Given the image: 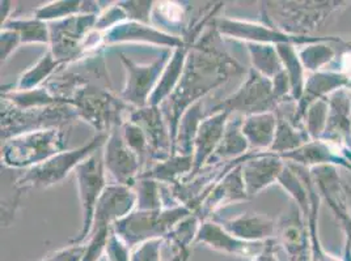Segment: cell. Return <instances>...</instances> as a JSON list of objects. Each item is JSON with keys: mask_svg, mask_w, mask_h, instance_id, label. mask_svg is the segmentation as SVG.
I'll return each mask as SVG.
<instances>
[{"mask_svg": "<svg viewBox=\"0 0 351 261\" xmlns=\"http://www.w3.org/2000/svg\"><path fill=\"white\" fill-rule=\"evenodd\" d=\"M214 20L191 44L178 85L168 100L160 105L171 130L173 146L178 123L185 111L194 103L202 101L211 90L245 72L244 67L226 50Z\"/></svg>", "mask_w": 351, "mask_h": 261, "instance_id": "obj_1", "label": "cell"}, {"mask_svg": "<svg viewBox=\"0 0 351 261\" xmlns=\"http://www.w3.org/2000/svg\"><path fill=\"white\" fill-rule=\"evenodd\" d=\"M77 118L89 123L97 133H110L122 126L134 110L112 92L110 80H95L77 89L69 100Z\"/></svg>", "mask_w": 351, "mask_h": 261, "instance_id": "obj_2", "label": "cell"}, {"mask_svg": "<svg viewBox=\"0 0 351 261\" xmlns=\"http://www.w3.org/2000/svg\"><path fill=\"white\" fill-rule=\"evenodd\" d=\"M191 215L193 212L184 205L159 210L134 209L128 216L113 223V232L132 249L149 241H167L176 226Z\"/></svg>", "mask_w": 351, "mask_h": 261, "instance_id": "obj_3", "label": "cell"}, {"mask_svg": "<svg viewBox=\"0 0 351 261\" xmlns=\"http://www.w3.org/2000/svg\"><path fill=\"white\" fill-rule=\"evenodd\" d=\"M66 150L67 141L63 128L32 130L4 141L1 166L27 170Z\"/></svg>", "mask_w": 351, "mask_h": 261, "instance_id": "obj_4", "label": "cell"}, {"mask_svg": "<svg viewBox=\"0 0 351 261\" xmlns=\"http://www.w3.org/2000/svg\"><path fill=\"white\" fill-rule=\"evenodd\" d=\"M108 139L106 133H97L89 140L87 144L79 146L73 150H66L57 156L36 165L24 171L16 180L17 189L16 205L20 196L30 189H46L58 184L66 179V176L79 166L80 162L86 160L93 152L103 148Z\"/></svg>", "mask_w": 351, "mask_h": 261, "instance_id": "obj_5", "label": "cell"}, {"mask_svg": "<svg viewBox=\"0 0 351 261\" xmlns=\"http://www.w3.org/2000/svg\"><path fill=\"white\" fill-rule=\"evenodd\" d=\"M79 119L71 105L57 103L36 109H17L1 101V140L5 141L17 135L32 130H46L73 123Z\"/></svg>", "mask_w": 351, "mask_h": 261, "instance_id": "obj_6", "label": "cell"}, {"mask_svg": "<svg viewBox=\"0 0 351 261\" xmlns=\"http://www.w3.org/2000/svg\"><path fill=\"white\" fill-rule=\"evenodd\" d=\"M73 173L82 208V229L76 236L71 238L70 242L71 245H83L92 230L97 203L105 189L109 186L106 183L103 148L93 152L86 160L80 162Z\"/></svg>", "mask_w": 351, "mask_h": 261, "instance_id": "obj_7", "label": "cell"}, {"mask_svg": "<svg viewBox=\"0 0 351 261\" xmlns=\"http://www.w3.org/2000/svg\"><path fill=\"white\" fill-rule=\"evenodd\" d=\"M279 102L274 94L273 80L250 68L240 87L224 101L214 106L213 111H228L231 115L245 116L277 113Z\"/></svg>", "mask_w": 351, "mask_h": 261, "instance_id": "obj_8", "label": "cell"}, {"mask_svg": "<svg viewBox=\"0 0 351 261\" xmlns=\"http://www.w3.org/2000/svg\"><path fill=\"white\" fill-rule=\"evenodd\" d=\"M99 15H79L49 24L53 57L70 66L88 57L87 44Z\"/></svg>", "mask_w": 351, "mask_h": 261, "instance_id": "obj_9", "label": "cell"}, {"mask_svg": "<svg viewBox=\"0 0 351 261\" xmlns=\"http://www.w3.org/2000/svg\"><path fill=\"white\" fill-rule=\"evenodd\" d=\"M214 25L221 37L244 41L245 44H312L317 42H341L339 38L333 37H306L300 34H291L280 30L274 25L263 23H253L245 20H236L228 17H215Z\"/></svg>", "mask_w": 351, "mask_h": 261, "instance_id": "obj_10", "label": "cell"}, {"mask_svg": "<svg viewBox=\"0 0 351 261\" xmlns=\"http://www.w3.org/2000/svg\"><path fill=\"white\" fill-rule=\"evenodd\" d=\"M172 51L173 50H165L160 58L151 64L135 63L125 54H121V61L126 70V81L119 97L134 109L147 107Z\"/></svg>", "mask_w": 351, "mask_h": 261, "instance_id": "obj_11", "label": "cell"}, {"mask_svg": "<svg viewBox=\"0 0 351 261\" xmlns=\"http://www.w3.org/2000/svg\"><path fill=\"white\" fill-rule=\"evenodd\" d=\"M103 157L106 173L113 178L116 184L132 187L143 171L139 157L122 136L121 126L108 133L103 146Z\"/></svg>", "mask_w": 351, "mask_h": 261, "instance_id": "obj_12", "label": "cell"}, {"mask_svg": "<svg viewBox=\"0 0 351 261\" xmlns=\"http://www.w3.org/2000/svg\"><path fill=\"white\" fill-rule=\"evenodd\" d=\"M146 135L149 148V165L167 160L173 154V141L169 126L160 106L134 109L128 116Z\"/></svg>", "mask_w": 351, "mask_h": 261, "instance_id": "obj_13", "label": "cell"}, {"mask_svg": "<svg viewBox=\"0 0 351 261\" xmlns=\"http://www.w3.org/2000/svg\"><path fill=\"white\" fill-rule=\"evenodd\" d=\"M286 167V161L271 152H250L241 163V174L249 199L278 182Z\"/></svg>", "mask_w": 351, "mask_h": 261, "instance_id": "obj_14", "label": "cell"}, {"mask_svg": "<svg viewBox=\"0 0 351 261\" xmlns=\"http://www.w3.org/2000/svg\"><path fill=\"white\" fill-rule=\"evenodd\" d=\"M104 47L117 44H147L161 46L167 50H175L185 44V40L167 34L154 25L135 21H125L103 33Z\"/></svg>", "mask_w": 351, "mask_h": 261, "instance_id": "obj_15", "label": "cell"}, {"mask_svg": "<svg viewBox=\"0 0 351 261\" xmlns=\"http://www.w3.org/2000/svg\"><path fill=\"white\" fill-rule=\"evenodd\" d=\"M201 243L223 255L234 256L240 259H248V260H253L265 247V242L249 243V242L237 239L227 230H224L214 219H206L201 223L194 245H201Z\"/></svg>", "mask_w": 351, "mask_h": 261, "instance_id": "obj_16", "label": "cell"}, {"mask_svg": "<svg viewBox=\"0 0 351 261\" xmlns=\"http://www.w3.org/2000/svg\"><path fill=\"white\" fill-rule=\"evenodd\" d=\"M249 200L244 179L241 174V163L224 175L207 193L205 200L194 212L204 222L214 217L215 213L227 205Z\"/></svg>", "mask_w": 351, "mask_h": 261, "instance_id": "obj_17", "label": "cell"}, {"mask_svg": "<svg viewBox=\"0 0 351 261\" xmlns=\"http://www.w3.org/2000/svg\"><path fill=\"white\" fill-rule=\"evenodd\" d=\"M230 118H231V113L220 110V111L211 113L201 122L195 136V141H194L193 171L189 176L199 173L211 161L219 146Z\"/></svg>", "mask_w": 351, "mask_h": 261, "instance_id": "obj_18", "label": "cell"}, {"mask_svg": "<svg viewBox=\"0 0 351 261\" xmlns=\"http://www.w3.org/2000/svg\"><path fill=\"white\" fill-rule=\"evenodd\" d=\"M135 205L136 196L132 187L110 183L97 203L92 228H113V223L128 216Z\"/></svg>", "mask_w": 351, "mask_h": 261, "instance_id": "obj_19", "label": "cell"}, {"mask_svg": "<svg viewBox=\"0 0 351 261\" xmlns=\"http://www.w3.org/2000/svg\"><path fill=\"white\" fill-rule=\"evenodd\" d=\"M214 219L220 226L236 236L240 241L249 243H263L273 239L277 232V223L267 216L258 213H243L234 218H219Z\"/></svg>", "mask_w": 351, "mask_h": 261, "instance_id": "obj_20", "label": "cell"}, {"mask_svg": "<svg viewBox=\"0 0 351 261\" xmlns=\"http://www.w3.org/2000/svg\"><path fill=\"white\" fill-rule=\"evenodd\" d=\"M278 116L276 113H263L243 118L241 130L248 140L250 152H269L274 143Z\"/></svg>", "mask_w": 351, "mask_h": 261, "instance_id": "obj_21", "label": "cell"}, {"mask_svg": "<svg viewBox=\"0 0 351 261\" xmlns=\"http://www.w3.org/2000/svg\"><path fill=\"white\" fill-rule=\"evenodd\" d=\"M193 171V156L172 154L167 160L149 165L139 178H148L165 184L168 187L176 186Z\"/></svg>", "mask_w": 351, "mask_h": 261, "instance_id": "obj_22", "label": "cell"}, {"mask_svg": "<svg viewBox=\"0 0 351 261\" xmlns=\"http://www.w3.org/2000/svg\"><path fill=\"white\" fill-rule=\"evenodd\" d=\"M241 124H243V116L231 115L228 119L219 146L208 163L217 162V161L237 160L248 154L250 148H249L248 140L245 139L241 130Z\"/></svg>", "mask_w": 351, "mask_h": 261, "instance_id": "obj_23", "label": "cell"}, {"mask_svg": "<svg viewBox=\"0 0 351 261\" xmlns=\"http://www.w3.org/2000/svg\"><path fill=\"white\" fill-rule=\"evenodd\" d=\"M97 1H80V0H59L51 1L36 8L34 17L45 23L60 21L79 15H100L103 10Z\"/></svg>", "mask_w": 351, "mask_h": 261, "instance_id": "obj_24", "label": "cell"}, {"mask_svg": "<svg viewBox=\"0 0 351 261\" xmlns=\"http://www.w3.org/2000/svg\"><path fill=\"white\" fill-rule=\"evenodd\" d=\"M206 116L207 115L202 109V101L194 103L185 111V114L182 115L178 123L175 146H173V154L193 156L194 141H195L198 127Z\"/></svg>", "mask_w": 351, "mask_h": 261, "instance_id": "obj_25", "label": "cell"}, {"mask_svg": "<svg viewBox=\"0 0 351 261\" xmlns=\"http://www.w3.org/2000/svg\"><path fill=\"white\" fill-rule=\"evenodd\" d=\"M62 67H64V64H62L54 58L51 51L47 50L41 58L19 77L15 87H12L11 90L25 92V90L44 87L45 84L58 72Z\"/></svg>", "mask_w": 351, "mask_h": 261, "instance_id": "obj_26", "label": "cell"}, {"mask_svg": "<svg viewBox=\"0 0 351 261\" xmlns=\"http://www.w3.org/2000/svg\"><path fill=\"white\" fill-rule=\"evenodd\" d=\"M186 17L188 10L182 3L178 1H158L154 4L151 23L156 29L161 30L164 27L171 29V34L176 36V30L181 38L185 37L189 27H186ZM177 37V36H176Z\"/></svg>", "mask_w": 351, "mask_h": 261, "instance_id": "obj_27", "label": "cell"}, {"mask_svg": "<svg viewBox=\"0 0 351 261\" xmlns=\"http://www.w3.org/2000/svg\"><path fill=\"white\" fill-rule=\"evenodd\" d=\"M277 116H278V124L276 130V137L269 152L282 156L312 141L306 130H300L298 126L293 124L291 120L285 119L279 113V110H277Z\"/></svg>", "mask_w": 351, "mask_h": 261, "instance_id": "obj_28", "label": "cell"}, {"mask_svg": "<svg viewBox=\"0 0 351 261\" xmlns=\"http://www.w3.org/2000/svg\"><path fill=\"white\" fill-rule=\"evenodd\" d=\"M280 60L283 63L285 72L287 74L293 92V100L299 101L303 96L304 87H306V70L302 64V60L299 58V51L295 49V44H277Z\"/></svg>", "mask_w": 351, "mask_h": 261, "instance_id": "obj_29", "label": "cell"}, {"mask_svg": "<svg viewBox=\"0 0 351 261\" xmlns=\"http://www.w3.org/2000/svg\"><path fill=\"white\" fill-rule=\"evenodd\" d=\"M247 50L252 61V68L265 77L273 80L285 71L274 44H247Z\"/></svg>", "mask_w": 351, "mask_h": 261, "instance_id": "obj_30", "label": "cell"}, {"mask_svg": "<svg viewBox=\"0 0 351 261\" xmlns=\"http://www.w3.org/2000/svg\"><path fill=\"white\" fill-rule=\"evenodd\" d=\"M1 29L15 30L20 34L21 44H50V28L49 23L32 18H17L11 17L1 25Z\"/></svg>", "mask_w": 351, "mask_h": 261, "instance_id": "obj_31", "label": "cell"}, {"mask_svg": "<svg viewBox=\"0 0 351 261\" xmlns=\"http://www.w3.org/2000/svg\"><path fill=\"white\" fill-rule=\"evenodd\" d=\"M132 187L136 196L135 209L159 210L167 208L164 200L167 189H164L159 182L148 178H138Z\"/></svg>", "mask_w": 351, "mask_h": 261, "instance_id": "obj_32", "label": "cell"}, {"mask_svg": "<svg viewBox=\"0 0 351 261\" xmlns=\"http://www.w3.org/2000/svg\"><path fill=\"white\" fill-rule=\"evenodd\" d=\"M278 225L277 230L280 245L285 247L286 252L293 260L299 261L306 245V235L302 223L295 216H289L282 219Z\"/></svg>", "mask_w": 351, "mask_h": 261, "instance_id": "obj_33", "label": "cell"}, {"mask_svg": "<svg viewBox=\"0 0 351 261\" xmlns=\"http://www.w3.org/2000/svg\"><path fill=\"white\" fill-rule=\"evenodd\" d=\"M329 118V101L326 98H322L313 102L304 114V124L306 132L312 141L320 139L326 130Z\"/></svg>", "mask_w": 351, "mask_h": 261, "instance_id": "obj_34", "label": "cell"}, {"mask_svg": "<svg viewBox=\"0 0 351 261\" xmlns=\"http://www.w3.org/2000/svg\"><path fill=\"white\" fill-rule=\"evenodd\" d=\"M121 130H122V136H123L126 144L130 146L132 152L139 157L141 163L143 166V171H145L149 166V148H148V141H147L145 132L136 123H134L129 119H126L122 123Z\"/></svg>", "mask_w": 351, "mask_h": 261, "instance_id": "obj_35", "label": "cell"}, {"mask_svg": "<svg viewBox=\"0 0 351 261\" xmlns=\"http://www.w3.org/2000/svg\"><path fill=\"white\" fill-rule=\"evenodd\" d=\"M322 44L325 42L307 44L306 49L299 51V58L302 60L306 72H319L335 57V50Z\"/></svg>", "mask_w": 351, "mask_h": 261, "instance_id": "obj_36", "label": "cell"}, {"mask_svg": "<svg viewBox=\"0 0 351 261\" xmlns=\"http://www.w3.org/2000/svg\"><path fill=\"white\" fill-rule=\"evenodd\" d=\"M154 1H119V5L128 16V21H135L146 25H152L151 17Z\"/></svg>", "mask_w": 351, "mask_h": 261, "instance_id": "obj_37", "label": "cell"}, {"mask_svg": "<svg viewBox=\"0 0 351 261\" xmlns=\"http://www.w3.org/2000/svg\"><path fill=\"white\" fill-rule=\"evenodd\" d=\"M104 258L106 261H130L132 259V248L113 232V229L105 247Z\"/></svg>", "mask_w": 351, "mask_h": 261, "instance_id": "obj_38", "label": "cell"}, {"mask_svg": "<svg viewBox=\"0 0 351 261\" xmlns=\"http://www.w3.org/2000/svg\"><path fill=\"white\" fill-rule=\"evenodd\" d=\"M162 243V239H155L132 248L130 261H161Z\"/></svg>", "mask_w": 351, "mask_h": 261, "instance_id": "obj_39", "label": "cell"}, {"mask_svg": "<svg viewBox=\"0 0 351 261\" xmlns=\"http://www.w3.org/2000/svg\"><path fill=\"white\" fill-rule=\"evenodd\" d=\"M86 245H70V246L59 248L47 253L41 260L38 261H82L84 256Z\"/></svg>", "mask_w": 351, "mask_h": 261, "instance_id": "obj_40", "label": "cell"}, {"mask_svg": "<svg viewBox=\"0 0 351 261\" xmlns=\"http://www.w3.org/2000/svg\"><path fill=\"white\" fill-rule=\"evenodd\" d=\"M0 36V58L1 61H7L19 49V46H21V38L17 31L11 29H1Z\"/></svg>", "mask_w": 351, "mask_h": 261, "instance_id": "obj_41", "label": "cell"}, {"mask_svg": "<svg viewBox=\"0 0 351 261\" xmlns=\"http://www.w3.org/2000/svg\"><path fill=\"white\" fill-rule=\"evenodd\" d=\"M191 248H173V256L168 261H189Z\"/></svg>", "mask_w": 351, "mask_h": 261, "instance_id": "obj_42", "label": "cell"}, {"mask_svg": "<svg viewBox=\"0 0 351 261\" xmlns=\"http://www.w3.org/2000/svg\"><path fill=\"white\" fill-rule=\"evenodd\" d=\"M12 4V1H1V25L11 18L12 14L10 11L14 8Z\"/></svg>", "mask_w": 351, "mask_h": 261, "instance_id": "obj_43", "label": "cell"}]
</instances>
